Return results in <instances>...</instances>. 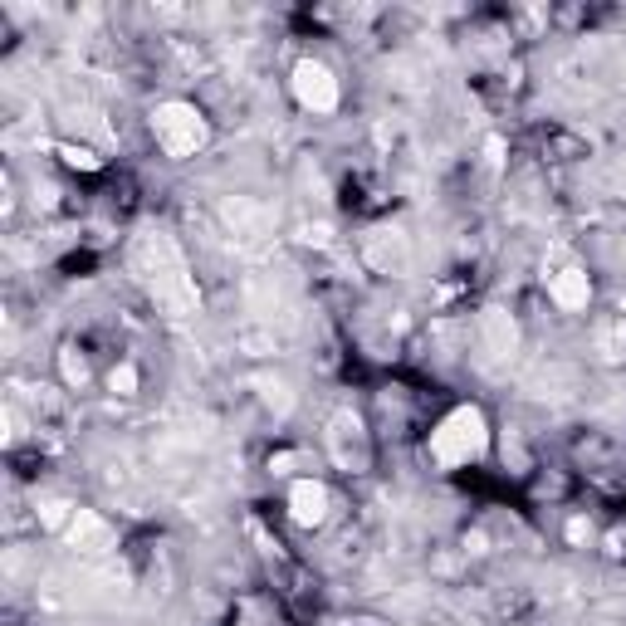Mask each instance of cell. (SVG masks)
Here are the masks:
<instances>
[{"instance_id":"1","label":"cell","mask_w":626,"mask_h":626,"mask_svg":"<svg viewBox=\"0 0 626 626\" xmlns=\"http://www.w3.org/2000/svg\"><path fill=\"white\" fill-rule=\"evenodd\" d=\"M133 265H137L142 284L152 289V299H157L162 309H172V313L196 309V289H191L186 265H181V255L172 250L167 235H142V240L133 245Z\"/></svg>"},{"instance_id":"2","label":"cell","mask_w":626,"mask_h":626,"mask_svg":"<svg viewBox=\"0 0 626 626\" xmlns=\"http://www.w3.org/2000/svg\"><path fill=\"white\" fill-rule=\"evenodd\" d=\"M490 450V426L480 416V406H455L446 421L431 431V455L441 465H470Z\"/></svg>"},{"instance_id":"3","label":"cell","mask_w":626,"mask_h":626,"mask_svg":"<svg viewBox=\"0 0 626 626\" xmlns=\"http://www.w3.org/2000/svg\"><path fill=\"white\" fill-rule=\"evenodd\" d=\"M152 133H157L167 157H196V152L206 147V133H211V128H206V118H201L196 103L167 98V103L152 108Z\"/></svg>"},{"instance_id":"4","label":"cell","mask_w":626,"mask_h":626,"mask_svg":"<svg viewBox=\"0 0 626 626\" xmlns=\"http://www.w3.org/2000/svg\"><path fill=\"white\" fill-rule=\"evenodd\" d=\"M514 353H519V323H514V313L485 309L480 313V367L499 377L514 362Z\"/></svg>"},{"instance_id":"5","label":"cell","mask_w":626,"mask_h":626,"mask_svg":"<svg viewBox=\"0 0 626 626\" xmlns=\"http://www.w3.org/2000/svg\"><path fill=\"white\" fill-rule=\"evenodd\" d=\"M289 84H294V98H299L309 113H333V108H338V79H333V69L318 64V59H299Z\"/></svg>"},{"instance_id":"6","label":"cell","mask_w":626,"mask_h":626,"mask_svg":"<svg viewBox=\"0 0 626 626\" xmlns=\"http://www.w3.org/2000/svg\"><path fill=\"white\" fill-rule=\"evenodd\" d=\"M362 255H367V265L377 269V274H406V265H411V245H406V235L397 225L372 230L367 245H362Z\"/></svg>"},{"instance_id":"7","label":"cell","mask_w":626,"mask_h":626,"mask_svg":"<svg viewBox=\"0 0 626 626\" xmlns=\"http://www.w3.org/2000/svg\"><path fill=\"white\" fill-rule=\"evenodd\" d=\"M328 441H333V455H338V465H362L367 460V441H362V421L353 411H343V416H333V426H328Z\"/></svg>"},{"instance_id":"8","label":"cell","mask_w":626,"mask_h":626,"mask_svg":"<svg viewBox=\"0 0 626 626\" xmlns=\"http://www.w3.org/2000/svg\"><path fill=\"white\" fill-rule=\"evenodd\" d=\"M289 514H294L299 529H318V524L328 519V490H323L318 480H299V485L289 490Z\"/></svg>"},{"instance_id":"9","label":"cell","mask_w":626,"mask_h":626,"mask_svg":"<svg viewBox=\"0 0 626 626\" xmlns=\"http://www.w3.org/2000/svg\"><path fill=\"white\" fill-rule=\"evenodd\" d=\"M69 543H74L79 553H108V548H113V529H108L93 509H74V514H69Z\"/></svg>"},{"instance_id":"10","label":"cell","mask_w":626,"mask_h":626,"mask_svg":"<svg viewBox=\"0 0 626 626\" xmlns=\"http://www.w3.org/2000/svg\"><path fill=\"white\" fill-rule=\"evenodd\" d=\"M548 294H553L558 309L578 313V309H587V299H592V279H587L582 269H558L553 284H548Z\"/></svg>"},{"instance_id":"11","label":"cell","mask_w":626,"mask_h":626,"mask_svg":"<svg viewBox=\"0 0 626 626\" xmlns=\"http://www.w3.org/2000/svg\"><path fill=\"white\" fill-rule=\"evenodd\" d=\"M59 372H64V382H69V387H84V382H89V362L79 358L74 348H64V353H59Z\"/></svg>"},{"instance_id":"12","label":"cell","mask_w":626,"mask_h":626,"mask_svg":"<svg viewBox=\"0 0 626 626\" xmlns=\"http://www.w3.org/2000/svg\"><path fill=\"white\" fill-rule=\"evenodd\" d=\"M108 392H113V397H133L137 392V367H128V362L113 367V372H108Z\"/></svg>"},{"instance_id":"13","label":"cell","mask_w":626,"mask_h":626,"mask_svg":"<svg viewBox=\"0 0 626 626\" xmlns=\"http://www.w3.org/2000/svg\"><path fill=\"white\" fill-rule=\"evenodd\" d=\"M59 157H64L69 167H79V172H98V152H89V147H74V142H64V147H59Z\"/></svg>"},{"instance_id":"14","label":"cell","mask_w":626,"mask_h":626,"mask_svg":"<svg viewBox=\"0 0 626 626\" xmlns=\"http://www.w3.org/2000/svg\"><path fill=\"white\" fill-rule=\"evenodd\" d=\"M64 509H69V504H59V499H49V504H40V519H45L49 529H59V524H64Z\"/></svg>"},{"instance_id":"15","label":"cell","mask_w":626,"mask_h":626,"mask_svg":"<svg viewBox=\"0 0 626 626\" xmlns=\"http://www.w3.org/2000/svg\"><path fill=\"white\" fill-rule=\"evenodd\" d=\"M592 538V524L587 519H568V543H587Z\"/></svg>"},{"instance_id":"16","label":"cell","mask_w":626,"mask_h":626,"mask_svg":"<svg viewBox=\"0 0 626 626\" xmlns=\"http://www.w3.org/2000/svg\"><path fill=\"white\" fill-rule=\"evenodd\" d=\"M607 348H612V358H626V323H617V328H612Z\"/></svg>"},{"instance_id":"17","label":"cell","mask_w":626,"mask_h":626,"mask_svg":"<svg viewBox=\"0 0 626 626\" xmlns=\"http://www.w3.org/2000/svg\"><path fill=\"white\" fill-rule=\"evenodd\" d=\"M240 626H255V622H240Z\"/></svg>"}]
</instances>
